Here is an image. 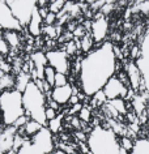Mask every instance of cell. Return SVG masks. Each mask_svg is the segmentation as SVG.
<instances>
[{
    "mask_svg": "<svg viewBox=\"0 0 149 154\" xmlns=\"http://www.w3.org/2000/svg\"><path fill=\"white\" fill-rule=\"evenodd\" d=\"M70 103H71L72 106H75V105H77V103H80V98H79V95L76 94V90H75L73 95H72L71 99H70Z\"/></svg>",
    "mask_w": 149,
    "mask_h": 154,
    "instance_id": "ab89813d",
    "label": "cell"
},
{
    "mask_svg": "<svg viewBox=\"0 0 149 154\" xmlns=\"http://www.w3.org/2000/svg\"><path fill=\"white\" fill-rule=\"evenodd\" d=\"M22 105L26 116L39 123L42 127H47V119H46L47 98L34 81H30L26 89L22 91Z\"/></svg>",
    "mask_w": 149,
    "mask_h": 154,
    "instance_id": "7a4b0ae2",
    "label": "cell"
},
{
    "mask_svg": "<svg viewBox=\"0 0 149 154\" xmlns=\"http://www.w3.org/2000/svg\"><path fill=\"white\" fill-rule=\"evenodd\" d=\"M89 154H120L119 137L109 127L95 125L86 137Z\"/></svg>",
    "mask_w": 149,
    "mask_h": 154,
    "instance_id": "3957f363",
    "label": "cell"
},
{
    "mask_svg": "<svg viewBox=\"0 0 149 154\" xmlns=\"http://www.w3.org/2000/svg\"><path fill=\"white\" fill-rule=\"evenodd\" d=\"M58 115H56V111L55 110H52L51 107H47L46 109V119H47V123L50 120H52V119H55Z\"/></svg>",
    "mask_w": 149,
    "mask_h": 154,
    "instance_id": "8d00e7d4",
    "label": "cell"
},
{
    "mask_svg": "<svg viewBox=\"0 0 149 154\" xmlns=\"http://www.w3.org/2000/svg\"><path fill=\"white\" fill-rule=\"evenodd\" d=\"M77 118H79L81 122H84V123H89L90 119H92V111H90V109H89V107H85V106H84L82 109H81V111L79 112Z\"/></svg>",
    "mask_w": 149,
    "mask_h": 154,
    "instance_id": "4dcf8cb0",
    "label": "cell"
},
{
    "mask_svg": "<svg viewBox=\"0 0 149 154\" xmlns=\"http://www.w3.org/2000/svg\"><path fill=\"white\" fill-rule=\"evenodd\" d=\"M7 4L22 28H28L34 11L38 8L36 0H8Z\"/></svg>",
    "mask_w": 149,
    "mask_h": 154,
    "instance_id": "8992f818",
    "label": "cell"
},
{
    "mask_svg": "<svg viewBox=\"0 0 149 154\" xmlns=\"http://www.w3.org/2000/svg\"><path fill=\"white\" fill-rule=\"evenodd\" d=\"M136 7L139 9V12H141L143 14H149V2L136 3Z\"/></svg>",
    "mask_w": 149,
    "mask_h": 154,
    "instance_id": "e575fe53",
    "label": "cell"
},
{
    "mask_svg": "<svg viewBox=\"0 0 149 154\" xmlns=\"http://www.w3.org/2000/svg\"><path fill=\"white\" fill-rule=\"evenodd\" d=\"M3 38L7 41V43L9 45V47H17L20 45V35H18V32H4L3 34Z\"/></svg>",
    "mask_w": 149,
    "mask_h": 154,
    "instance_id": "7402d4cb",
    "label": "cell"
},
{
    "mask_svg": "<svg viewBox=\"0 0 149 154\" xmlns=\"http://www.w3.org/2000/svg\"><path fill=\"white\" fill-rule=\"evenodd\" d=\"M48 65L56 71V73H63L67 75L71 68L70 56L66 54L64 50H50L46 52Z\"/></svg>",
    "mask_w": 149,
    "mask_h": 154,
    "instance_id": "ba28073f",
    "label": "cell"
},
{
    "mask_svg": "<svg viewBox=\"0 0 149 154\" xmlns=\"http://www.w3.org/2000/svg\"><path fill=\"white\" fill-rule=\"evenodd\" d=\"M92 103L93 105H106L107 103V98H106L104 90H99L98 93H95L92 97Z\"/></svg>",
    "mask_w": 149,
    "mask_h": 154,
    "instance_id": "f546056e",
    "label": "cell"
},
{
    "mask_svg": "<svg viewBox=\"0 0 149 154\" xmlns=\"http://www.w3.org/2000/svg\"><path fill=\"white\" fill-rule=\"evenodd\" d=\"M140 55L135 60L136 67L139 68L141 79H143V88L149 94V32L141 37L140 41Z\"/></svg>",
    "mask_w": 149,
    "mask_h": 154,
    "instance_id": "52a82bcc",
    "label": "cell"
},
{
    "mask_svg": "<svg viewBox=\"0 0 149 154\" xmlns=\"http://www.w3.org/2000/svg\"><path fill=\"white\" fill-rule=\"evenodd\" d=\"M94 43L95 42L93 39V37L90 35V33H86L85 35L80 39V50H81L82 52H85V55H86L88 52H90L92 50H93Z\"/></svg>",
    "mask_w": 149,
    "mask_h": 154,
    "instance_id": "ffe728a7",
    "label": "cell"
},
{
    "mask_svg": "<svg viewBox=\"0 0 149 154\" xmlns=\"http://www.w3.org/2000/svg\"><path fill=\"white\" fill-rule=\"evenodd\" d=\"M132 106H133V110H135V112L139 115H143V112L145 111V109H147V103H145V97L144 95H135L132 99Z\"/></svg>",
    "mask_w": 149,
    "mask_h": 154,
    "instance_id": "44dd1931",
    "label": "cell"
},
{
    "mask_svg": "<svg viewBox=\"0 0 149 154\" xmlns=\"http://www.w3.org/2000/svg\"><path fill=\"white\" fill-rule=\"evenodd\" d=\"M127 77H128V81H129V88H131L133 91H137L140 89V86L143 88V79H141L140 71H139V68L136 67L135 61L128 63V65H127Z\"/></svg>",
    "mask_w": 149,
    "mask_h": 154,
    "instance_id": "9a60e30c",
    "label": "cell"
},
{
    "mask_svg": "<svg viewBox=\"0 0 149 154\" xmlns=\"http://www.w3.org/2000/svg\"><path fill=\"white\" fill-rule=\"evenodd\" d=\"M73 93H75V88L71 84H67V85L60 88H52L50 95H51V99L54 102H56L59 106H63L70 103V99L73 95Z\"/></svg>",
    "mask_w": 149,
    "mask_h": 154,
    "instance_id": "4fadbf2b",
    "label": "cell"
},
{
    "mask_svg": "<svg viewBox=\"0 0 149 154\" xmlns=\"http://www.w3.org/2000/svg\"><path fill=\"white\" fill-rule=\"evenodd\" d=\"M77 154H82V153H77Z\"/></svg>",
    "mask_w": 149,
    "mask_h": 154,
    "instance_id": "7bdbcfd3",
    "label": "cell"
},
{
    "mask_svg": "<svg viewBox=\"0 0 149 154\" xmlns=\"http://www.w3.org/2000/svg\"><path fill=\"white\" fill-rule=\"evenodd\" d=\"M30 60L33 63V81L34 80H43L45 68L48 65L46 54L42 51H36L32 54Z\"/></svg>",
    "mask_w": 149,
    "mask_h": 154,
    "instance_id": "7c38bea8",
    "label": "cell"
},
{
    "mask_svg": "<svg viewBox=\"0 0 149 154\" xmlns=\"http://www.w3.org/2000/svg\"><path fill=\"white\" fill-rule=\"evenodd\" d=\"M55 76H56V71H55V69L52 68V67L47 65V67L45 68V76H43V80L48 84V85H51L52 88H54V82H55Z\"/></svg>",
    "mask_w": 149,
    "mask_h": 154,
    "instance_id": "484cf974",
    "label": "cell"
},
{
    "mask_svg": "<svg viewBox=\"0 0 149 154\" xmlns=\"http://www.w3.org/2000/svg\"><path fill=\"white\" fill-rule=\"evenodd\" d=\"M9 51H11L9 45L7 43L4 38L0 37V55H7V54H9Z\"/></svg>",
    "mask_w": 149,
    "mask_h": 154,
    "instance_id": "836d02e7",
    "label": "cell"
},
{
    "mask_svg": "<svg viewBox=\"0 0 149 154\" xmlns=\"http://www.w3.org/2000/svg\"><path fill=\"white\" fill-rule=\"evenodd\" d=\"M0 29L4 32H21L22 26L18 24L5 0H0Z\"/></svg>",
    "mask_w": 149,
    "mask_h": 154,
    "instance_id": "9c48e42d",
    "label": "cell"
},
{
    "mask_svg": "<svg viewBox=\"0 0 149 154\" xmlns=\"http://www.w3.org/2000/svg\"><path fill=\"white\" fill-rule=\"evenodd\" d=\"M86 34V32H85V28H84L82 25H79L77 28H76L75 30H73V33H72V35L73 37H76V38H80V39H81V38L84 37Z\"/></svg>",
    "mask_w": 149,
    "mask_h": 154,
    "instance_id": "d590c367",
    "label": "cell"
},
{
    "mask_svg": "<svg viewBox=\"0 0 149 154\" xmlns=\"http://www.w3.org/2000/svg\"><path fill=\"white\" fill-rule=\"evenodd\" d=\"M109 105H111L114 109L116 110V112L119 115H126L127 114V106H126V99L118 98L114 99V101H107Z\"/></svg>",
    "mask_w": 149,
    "mask_h": 154,
    "instance_id": "603a6c76",
    "label": "cell"
},
{
    "mask_svg": "<svg viewBox=\"0 0 149 154\" xmlns=\"http://www.w3.org/2000/svg\"><path fill=\"white\" fill-rule=\"evenodd\" d=\"M42 33H45L46 35L48 38H51V39H55V38H58L59 35V28L55 25L52 26H43V30H42Z\"/></svg>",
    "mask_w": 149,
    "mask_h": 154,
    "instance_id": "f1b7e54d",
    "label": "cell"
},
{
    "mask_svg": "<svg viewBox=\"0 0 149 154\" xmlns=\"http://www.w3.org/2000/svg\"><path fill=\"white\" fill-rule=\"evenodd\" d=\"M56 20H58L56 14H55V13H52V12H48V13H47V16L43 18V24H45L46 26H52V25H55Z\"/></svg>",
    "mask_w": 149,
    "mask_h": 154,
    "instance_id": "d6a6232c",
    "label": "cell"
},
{
    "mask_svg": "<svg viewBox=\"0 0 149 154\" xmlns=\"http://www.w3.org/2000/svg\"><path fill=\"white\" fill-rule=\"evenodd\" d=\"M79 48H80V41L79 39H71V41H67L64 51H66V54L68 56H72L77 52Z\"/></svg>",
    "mask_w": 149,
    "mask_h": 154,
    "instance_id": "d4e9b609",
    "label": "cell"
},
{
    "mask_svg": "<svg viewBox=\"0 0 149 154\" xmlns=\"http://www.w3.org/2000/svg\"><path fill=\"white\" fill-rule=\"evenodd\" d=\"M17 129L14 127H5L0 132V150L5 154H9L13 149L14 140H16Z\"/></svg>",
    "mask_w": 149,
    "mask_h": 154,
    "instance_id": "5bb4252c",
    "label": "cell"
},
{
    "mask_svg": "<svg viewBox=\"0 0 149 154\" xmlns=\"http://www.w3.org/2000/svg\"><path fill=\"white\" fill-rule=\"evenodd\" d=\"M0 154H5V153H3V152H2V150H0Z\"/></svg>",
    "mask_w": 149,
    "mask_h": 154,
    "instance_id": "b9f144b4",
    "label": "cell"
},
{
    "mask_svg": "<svg viewBox=\"0 0 149 154\" xmlns=\"http://www.w3.org/2000/svg\"><path fill=\"white\" fill-rule=\"evenodd\" d=\"M119 142H120V148L124 149L128 153H131V150L133 149V145H135V141H132V138H129L127 136L119 137Z\"/></svg>",
    "mask_w": 149,
    "mask_h": 154,
    "instance_id": "83f0119b",
    "label": "cell"
},
{
    "mask_svg": "<svg viewBox=\"0 0 149 154\" xmlns=\"http://www.w3.org/2000/svg\"><path fill=\"white\" fill-rule=\"evenodd\" d=\"M62 120H63V115H58L55 119H52V120H50L47 123V128L52 134L58 133L60 131V128H62Z\"/></svg>",
    "mask_w": 149,
    "mask_h": 154,
    "instance_id": "cb8c5ba5",
    "label": "cell"
},
{
    "mask_svg": "<svg viewBox=\"0 0 149 154\" xmlns=\"http://www.w3.org/2000/svg\"><path fill=\"white\" fill-rule=\"evenodd\" d=\"M102 90H104L107 101H114V99H118V98L126 99L129 88L126 85V84L122 82L116 76H114L113 79L109 80V82L106 84Z\"/></svg>",
    "mask_w": 149,
    "mask_h": 154,
    "instance_id": "30bf717a",
    "label": "cell"
},
{
    "mask_svg": "<svg viewBox=\"0 0 149 154\" xmlns=\"http://www.w3.org/2000/svg\"><path fill=\"white\" fill-rule=\"evenodd\" d=\"M51 154H67V152H66V150H63V149H56Z\"/></svg>",
    "mask_w": 149,
    "mask_h": 154,
    "instance_id": "60d3db41",
    "label": "cell"
},
{
    "mask_svg": "<svg viewBox=\"0 0 149 154\" xmlns=\"http://www.w3.org/2000/svg\"><path fill=\"white\" fill-rule=\"evenodd\" d=\"M43 128L39 123H37L36 120H32V119H29L28 123L22 127V131H24V136H26V138H30L33 136H36V134L39 132V131Z\"/></svg>",
    "mask_w": 149,
    "mask_h": 154,
    "instance_id": "ac0fdd59",
    "label": "cell"
},
{
    "mask_svg": "<svg viewBox=\"0 0 149 154\" xmlns=\"http://www.w3.org/2000/svg\"><path fill=\"white\" fill-rule=\"evenodd\" d=\"M54 152L52 133L43 127L36 136L26 138L16 154H51Z\"/></svg>",
    "mask_w": 149,
    "mask_h": 154,
    "instance_id": "5b68a950",
    "label": "cell"
},
{
    "mask_svg": "<svg viewBox=\"0 0 149 154\" xmlns=\"http://www.w3.org/2000/svg\"><path fill=\"white\" fill-rule=\"evenodd\" d=\"M67 84H68V77H67V75H63V73H56L54 88H60V86L67 85Z\"/></svg>",
    "mask_w": 149,
    "mask_h": 154,
    "instance_id": "1f68e13d",
    "label": "cell"
},
{
    "mask_svg": "<svg viewBox=\"0 0 149 154\" xmlns=\"http://www.w3.org/2000/svg\"><path fill=\"white\" fill-rule=\"evenodd\" d=\"M139 55H140V47L139 46H133L132 50H131V56L136 60L137 57H139Z\"/></svg>",
    "mask_w": 149,
    "mask_h": 154,
    "instance_id": "f35d334b",
    "label": "cell"
},
{
    "mask_svg": "<svg viewBox=\"0 0 149 154\" xmlns=\"http://www.w3.org/2000/svg\"><path fill=\"white\" fill-rule=\"evenodd\" d=\"M129 154H149V140L148 138H136L133 149Z\"/></svg>",
    "mask_w": 149,
    "mask_h": 154,
    "instance_id": "d6986e66",
    "label": "cell"
},
{
    "mask_svg": "<svg viewBox=\"0 0 149 154\" xmlns=\"http://www.w3.org/2000/svg\"><path fill=\"white\" fill-rule=\"evenodd\" d=\"M43 18H42V16L39 14V11H38V8L34 11L33 16H32V20H30L29 25H28V32L32 37H39L42 34V30H43Z\"/></svg>",
    "mask_w": 149,
    "mask_h": 154,
    "instance_id": "2e32d148",
    "label": "cell"
},
{
    "mask_svg": "<svg viewBox=\"0 0 149 154\" xmlns=\"http://www.w3.org/2000/svg\"><path fill=\"white\" fill-rule=\"evenodd\" d=\"M25 115L22 105V93L16 89L3 90L0 94V118L5 127H13L21 116Z\"/></svg>",
    "mask_w": 149,
    "mask_h": 154,
    "instance_id": "277c9868",
    "label": "cell"
},
{
    "mask_svg": "<svg viewBox=\"0 0 149 154\" xmlns=\"http://www.w3.org/2000/svg\"><path fill=\"white\" fill-rule=\"evenodd\" d=\"M109 33V20L102 13L95 14V18L90 25V35L93 37L95 43L102 45Z\"/></svg>",
    "mask_w": 149,
    "mask_h": 154,
    "instance_id": "8fae6325",
    "label": "cell"
},
{
    "mask_svg": "<svg viewBox=\"0 0 149 154\" xmlns=\"http://www.w3.org/2000/svg\"><path fill=\"white\" fill-rule=\"evenodd\" d=\"M30 81H33L32 80V75L28 72H20L18 75L16 76V82H14V89H16L17 91H20V93H22L26 86H28V84Z\"/></svg>",
    "mask_w": 149,
    "mask_h": 154,
    "instance_id": "e0dca14e",
    "label": "cell"
},
{
    "mask_svg": "<svg viewBox=\"0 0 149 154\" xmlns=\"http://www.w3.org/2000/svg\"><path fill=\"white\" fill-rule=\"evenodd\" d=\"M66 3L67 2H63V0H55V2H51L48 3V12H52L55 14L60 13L64 9V7H66Z\"/></svg>",
    "mask_w": 149,
    "mask_h": 154,
    "instance_id": "4316f807",
    "label": "cell"
},
{
    "mask_svg": "<svg viewBox=\"0 0 149 154\" xmlns=\"http://www.w3.org/2000/svg\"><path fill=\"white\" fill-rule=\"evenodd\" d=\"M118 59L111 42H104L81 59L79 85L86 97H93L102 90L116 73Z\"/></svg>",
    "mask_w": 149,
    "mask_h": 154,
    "instance_id": "6da1fadb",
    "label": "cell"
},
{
    "mask_svg": "<svg viewBox=\"0 0 149 154\" xmlns=\"http://www.w3.org/2000/svg\"><path fill=\"white\" fill-rule=\"evenodd\" d=\"M82 107H84V106L81 105V103H77V105L72 106V109L70 110V114H71V115H75V114H77V115H79V112L81 111Z\"/></svg>",
    "mask_w": 149,
    "mask_h": 154,
    "instance_id": "74e56055",
    "label": "cell"
}]
</instances>
